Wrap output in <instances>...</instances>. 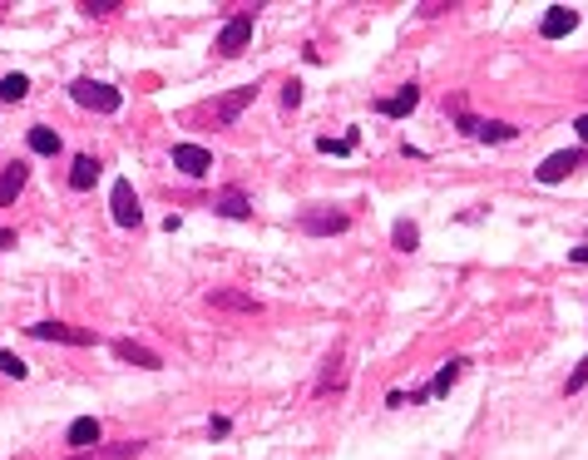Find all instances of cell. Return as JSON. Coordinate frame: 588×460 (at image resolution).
I'll return each instance as SVG.
<instances>
[{
  "mask_svg": "<svg viewBox=\"0 0 588 460\" xmlns=\"http://www.w3.org/2000/svg\"><path fill=\"white\" fill-rule=\"evenodd\" d=\"M70 99H75L79 109H94V114H119L124 94L114 85H104V80H75V85H70Z\"/></svg>",
  "mask_w": 588,
  "mask_h": 460,
  "instance_id": "obj_1",
  "label": "cell"
},
{
  "mask_svg": "<svg viewBox=\"0 0 588 460\" xmlns=\"http://www.w3.org/2000/svg\"><path fill=\"white\" fill-rule=\"evenodd\" d=\"M455 119H460V129L470 134V139H480V144H509V139H519V129L514 124H504V119H475V114H465L455 104Z\"/></svg>",
  "mask_w": 588,
  "mask_h": 460,
  "instance_id": "obj_2",
  "label": "cell"
},
{
  "mask_svg": "<svg viewBox=\"0 0 588 460\" xmlns=\"http://www.w3.org/2000/svg\"><path fill=\"white\" fill-rule=\"evenodd\" d=\"M109 213H114V223H119V228H139V223H144L139 193H134L129 179H114V188H109Z\"/></svg>",
  "mask_w": 588,
  "mask_h": 460,
  "instance_id": "obj_3",
  "label": "cell"
},
{
  "mask_svg": "<svg viewBox=\"0 0 588 460\" xmlns=\"http://www.w3.org/2000/svg\"><path fill=\"white\" fill-rule=\"evenodd\" d=\"M252 20H257V10H238V15L218 30V55H228V60L243 55L247 40H252Z\"/></svg>",
  "mask_w": 588,
  "mask_h": 460,
  "instance_id": "obj_4",
  "label": "cell"
},
{
  "mask_svg": "<svg viewBox=\"0 0 588 460\" xmlns=\"http://www.w3.org/2000/svg\"><path fill=\"white\" fill-rule=\"evenodd\" d=\"M35 342H65V347H94V332L89 327H70V322H35V327H25Z\"/></svg>",
  "mask_w": 588,
  "mask_h": 460,
  "instance_id": "obj_5",
  "label": "cell"
},
{
  "mask_svg": "<svg viewBox=\"0 0 588 460\" xmlns=\"http://www.w3.org/2000/svg\"><path fill=\"white\" fill-rule=\"evenodd\" d=\"M297 228H302V233H312V238H327V233H346V228H351V218L331 213V208H302Z\"/></svg>",
  "mask_w": 588,
  "mask_h": 460,
  "instance_id": "obj_6",
  "label": "cell"
},
{
  "mask_svg": "<svg viewBox=\"0 0 588 460\" xmlns=\"http://www.w3.org/2000/svg\"><path fill=\"white\" fill-rule=\"evenodd\" d=\"M579 164H588V154H583V149H564V154H549V159H544L539 169H534V179H539V183H564L574 169H579Z\"/></svg>",
  "mask_w": 588,
  "mask_h": 460,
  "instance_id": "obj_7",
  "label": "cell"
},
{
  "mask_svg": "<svg viewBox=\"0 0 588 460\" xmlns=\"http://www.w3.org/2000/svg\"><path fill=\"white\" fill-rule=\"evenodd\" d=\"M173 169H183L188 179H203V174L213 169V154H208L203 144H173Z\"/></svg>",
  "mask_w": 588,
  "mask_h": 460,
  "instance_id": "obj_8",
  "label": "cell"
},
{
  "mask_svg": "<svg viewBox=\"0 0 588 460\" xmlns=\"http://www.w3.org/2000/svg\"><path fill=\"white\" fill-rule=\"evenodd\" d=\"M415 104H420V85L411 80V85H401V89L391 94V99H376V114H386V119H406Z\"/></svg>",
  "mask_w": 588,
  "mask_h": 460,
  "instance_id": "obj_9",
  "label": "cell"
},
{
  "mask_svg": "<svg viewBox=\"0 0 588 460\" xmlns=\"http://www.w3.org/2000/svg\"><path fill=\"white\" fill-rule=\"evenodd\" d=\"M30 183V164L25 159H15V164H5L0 169V208H10L20 198V188Z\"/></svg>",
  "mask_w": 588,
  "mask_h": 460,
  "instance_id": "obj_10",
  "label": "cell"
},
{
  "mask_svg": "<svg viewBox=\"0 0 588 460\" xmlns=\"http://www.w3.org/2000/svg\"><path fill=\"white\" fill-rule=\"evenodd\" d=\"M574 25H579V10H569V5H549V15L539 20V35H544V40H564Z\"/></svg>",
  "mask_w": 588,
  "mask_h": 460,
  "instance_id": "obj_11",
  "label": "cell"
},
{
  "mask_svg": "<svg viewBox=\"0 0 588 460\" xmlns=\"http://www.w3.org/2000/svg\"><path fill=\"white\" fill-rule=\"evenodd\" d=\"M208 307H223V312H262V302L252 292H233V287H213L208 292Z\"/></svg>",
  "mask_w": 588,
  "mask_h": 460,
  "instance_id": "obj_12",
  "label": "cell"
},
{
  "mask_svg": "<svg viewBox=\"0 0 588 460\" xmlns=\"http://www.w3.org/2000/svg\"><path fill=\"white\" fill-rule=\"evenodd\" d=\"M213 213L233 218V223H243V218H252V203H247V193H243V188H223V193L213 198Z\"/></svg>",
  "mask_w": 588,
  "mask_h": 460,
  "instance_id": "obj_13",
  "label": "cell"
},
{
  "mask_svg": "<svg viewBox=\"0 0 588 460\" xmlns=\"http://www.w3.org/2000/svg\"><path fill=\"white\" fill-rule=\"evenodd\" d=\"M99 421H94V416H79V421H70V431H65V441L75 446V455L79 451H94V446H99Z\"/></svg>",
  "mask_w": 588,
  "mask_h": 460,
  "instance_id": "obj_14",
  "label": "cell"
},
{
  "mask_svg": "<svg viewBox=\"0 0 588 460\" xmlns=\"http://www.w3.org/2000/svg\"><path fill=\"white\" fill-rule=\"evenodd\" d=\"M257 99V85H243V89H233V94H223V99H218V124H233L238 114L247 109V104Z\"/></svg>",
  "mask_w": 588,
  "mask_h": 460,
  "instance_id": "obj_15",
  "label": "cell"
},
{
  "mask_svg": "<svg viewBox=\"0 0 588 460\" xmlns=\"http://www.w3.org/2000/svg\"><path fill=\"white\" fill-rule=\"evenodd\" d=\"M114 357H119V361H134V367H144V371H159V367H163L159 352L139 347V342H114Z\"/></svg>",
  "mask_w": 588,
  "mask_h": 460,
  "instance_id": "obj_16",
  "label": "cell"
},
{
  "mask_svg": "<svg viewBox=\"0 0 588 460\" xmlns=\"http://www.w3.org/2000/svg\"><path fill=\"white\" fill-rule=\"evenodd\" d=\"M465 367H470V361H465V357H450V361H445V367H440V371H435V381H430V386H425V391H430V396H445V391H450V386H455V381H460V376H465Z\"/></svg>",
  "mask_w": 588,
  "mask_h": 460,
  "instance_id": "obj_17",
  "label": "cell"
},
{
  "mask_svg": "<svg viewBox=\"0 0 588 460\" xmlns=\"http://www.w3.org/2000/svg\"><path fill=\"white\" fill-rule=\"evenodd\" d=\"M94 179H99V159H94V154H79L75 169H70V188L84 193V188H94Z\"/></svg>",
  "mask_w": 588,
  "mask_h": 460,
  "instance_id": "obj_18",
  "label": "cell"
},
{
  "mask_svg": "<svg viewBox=\"0 0 588 460\" xmlns=\"http://www.w3.org/2000/svg\"><path fill=\"white\" fill-rule=\"evenodd\" d=\"M144 451V441H119V446H109V451H99V446H94V451H79V455H70V460H134Z\"/></svg>",
  "mask_w": 588,
  "mask_h": 460,
  "instance_id": "obj_19",
  "label": "cell"
},
{
  "mask_svg": "<svg viewBox=\"0 0 588 460\" xmlns=\"http://www.w3.org/2000/svg\"><path fill=\"white\" fill-rule=\"evenodd\" d=\"M30 149L45 154V159H55V154H60V134L50 129V124H35V129H30Z\"/></svg>",
  "mask_w": 588,
  "mask_h": 460,
  "instance_id": "obj_20",
  "label": "cell"
},
{
  "mask_svg": "<svg viewBox=\"0 0 588 460\" xmlns=\"http://www.w3.org/2000/svg\"><path fill=\"white\" fill-rule=\"evenodd\" d=\"M391 243L401 248V253H415V248H420V228L411 223V218H396V228H391Z\"/></svg>",
  "mask_w": 588,
  "mask_h": 460,
  "instance_id": "obj_21",
  "label": "cell"
},
{
  "mask_svg": "<svg viewBox=\"0 0 588 460\" xmlns=\"http://www.w3.org/2000/svg\"><path fill=\"white\" fill-rule=\"evenodd\" d=\"M25 94H30V80L25 75H5V80H0V99H5V104H20Z\"/></svg>",
  "mask_w": 588,
  "mask_h": 460,
  "instance_id": "obj_22",
  "label": "cell"
},
{
  "mask_svg": "<svg viewBox=\"0 0 588 460\" xmlns=\"http://www.w3.org/2000/svg\"><path fill=\"white\" fill-rule=\"evenodd\" d=\"M0 376H15V381H25V376H30V367L15 357V352H0Z\"/></svg>",
  "mask_w": 588,
  "mask_h": 460,
  "instance_id": "obj_23",
  "label": "cell"
},
{
  "mask_svg": "<svg viewBox=\"0 0 588 460\" xmlns=\"http://www.w3.org/2000/svg\"><path fill=\"white\" fill-rule=\"evenodd\" d=\"M336 367H341V352H331V357H327V376H322V381H317V396H327L331 386L341 381V371H336Z\"/></svg>",
  "mask_w": 588,
  "mask_h": 460,
  "instance_id": "obj_24",
  "label": "cell"
},
{
  "mask_svg": "<svg viewBox=\"0 0 588 460\" xmlns=\"http://www.w3.org/2000/svg\"><path fill=\"white\" fill-rule=\"evenodd\" d=\"M322 154H351L356 149V134H341V139H317Z\"/></svg>",
  "mask_w": 588,
  "mask_h": 460,
  "instance_id": "obj_25",
  "label": "cell"
},
{
  "mask_svg": "<svg viewBox=\"0 0 588 460\" xmlns=\"http://www.w3.org/2000/svg\"><path fill=\"white\" fill-rule=\"evenodd\" d=\"M583 386H588V357H583V361H579V367H574V371H569V381H564V391H569V396H574V391H583Z\"/></svg>",
  "mask_w": 588,
  "mask_h": 460,
  "instance_id": "obj_26",
  "label": "cell"
},
{
  "mask_svg": "<svg viewBox=\"0 0 588 460\" xmlns=\"http://www.w3.org/2000/svg\"><path fill=\"white\" fill-rule=\"evenodd\" d=\"M84 15H114V10H119V0H84Z\"/></svg>",
  "mask_w": 588,
  "mask_h": 460,
  "instance_id": "obj_27",
  "label": "cell"
},
{
  "mask_svg": "<svg viewBox=\"0 0 588 460\" xmlns=\"http://www.w3.org/2000/svg\"><path fill=\"white\" fill-rule=\"evenodd\" d=\"M282 104H287V109L302 104V80H287V85H282Z\"/></svg>",
  "mask_w": 588,
  "mask_h": 460,
  "instance_id": "obj_28",
  "label": "cell"
},
{
  "mask_svg": "<svg viewBox=\"0 0 588 460\" xmlns=\"http://www.w3.org/2000/svg\"><path fill=\"white\" fill-rule=\"evenodd\" d=\"M228 426H233L228 416H213V421H208V436H228Z\"/></svg>",
  "mask_w": 588,
  "mask_h": 460,
  "instance_id": "obj_29",
  "label": "cell"
},
{
  "mask_svg": "<svg viewBox=\"0 0 588 460\" xmlns=\"http://www.w3.org/2000/svg\"><path fill=\"white\" fill-rule=\"evenodd\" d=\"M0 248H15V228H0Z\"/></svg>",
  "mask_w": 588,
  "mask_h": 460,
  "instance_id": "obj_30",
  "label": "cell"
},
{
  "mask_svg": "<svg viewBox=\"0 0 588 460\" xmlns=\"http://www.w3.org/2000/svg\"><path fill=\"white\" fill-rule=\"evenodd\" d=\"M574 129H579V139L588 144V114H579V119H574Z\"/></svg>",
  "mask_w": 588,
  "mask_h": 460,
  "instance_id": "obj_31",
  "label": "cell"
},
{
  "mask_svg": "<svg viewBox=\"0 0 588 460\" xmlns=\"http://www.w3.org/2000/svg\"><path fill=\"white\" fill-rule=\"evenodd\" d=\"M569 258H574V263H588V243H579V248H574Z\"/></svg>",
  "mask_w": 588,
  "mask_h": 460,
  "instance_id": "obj_32",
  "label": "cell"
}]
</instances>
